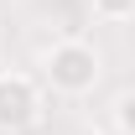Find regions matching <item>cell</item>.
<instances>
[{
	"label": "cell",
	"instance_id": "5",
	"mask_svg": "<svg viewBox=\"0 0 135 135\" xmlns=\"http://www.w3.org/2000/svg\"><path fill=\"white\" fill-rule=\"evenodd\" d=\"M78 135H104V130H78Z\"/></svg>",
	"mask_w": 135,
	"mask_h": 135
},
{
	"label": "cell",
	"instance_id": "3",
	"mask_svg": "<svg viewBox=\"0 0 135 135\" xmlns=\"http://www.w3.org/2000/svg\"><path fill=\"white\" fill-rule=\"evenodd\" d=\"M109 119H114V135H135V88H125V94L114 99Z\"/></svg>",
	"mask_w": 135,
	"mask_h": 135
},
{
	"label": "cell",
	"instance_id": "2",
	"mask_svg": "<svg viewBox=\"0 0 135 135\" xmlns=\"http://www.w3.org/2000/svg\"><path fill=\"white\" fill-rule=\"evenodd\" d=\"M47 99L31 73H0V135H26L42 119Z\"/></svg>",
	"mask_w": 135,
	"mask_h": 135
},
{
	"label": "cell",
	"instance_id": "1",
	"mask_svg": "<svg viewBox=\"0 0 135 135\" xmlns=\"http://www.w3.org/2000/svg\"><path fill=\"white\" fill-rule=\"evenodd\" d=\"M104 78V57L94 42H83V36H62V42H52L47 57H42V83L52 88V94H62V99H83V94H94Z\"/></svg>",
	"mask_w": 135,
	"mask_h": 135
},
{
	"label": "cell",
	"instance_id": "4",
	"mask_svg": "<svg viewBox=\"0 0 135 135\" xmlns=\"http://www.w3.org/2000/svg\"><path fill=\"white\" fill-rule=\"evenodd\" d=\"M88 5H94V16L109 21V26H119V21L135 16V0H88Z\"/></svg>",
	"mask_w": 135,
	"mask_h": 135
}]
</instances>
